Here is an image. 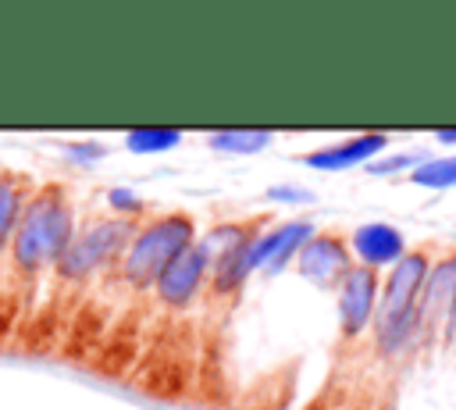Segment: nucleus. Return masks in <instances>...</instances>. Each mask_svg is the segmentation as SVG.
Here are the masks:
<instances>
[{"label":"nucleus","instance_id":"nucleus-1","mask_svg":"<svg viewBox=\"0 0 456 410\" xmlns=\"http://www.w3.org/2000/svg\"><path fill=\"white\" fill-rule=\"evenodd\" d=\"M75 207L68 196V185L43 182L36 185L32 200L21 210V221L14 228L7 264L0 275V342H7L14 332H25L46 282L64 253V246L75 235Z\"/></svg>","mask_w":456,"mask_h":410},{"label":"nucleus","instance_id":"nucleus-2","mask_svg":"<svg viewBox=\"0 0 456 410\" xmlns=\"http://www.w3.org/2000/svg\"><path fill=\"white\" fill-rule=\"evenodd\" d=\"M146 217L150 214H96L75 228V235L64 246V253L46 282V292L25 328L21 342L28 353H46L50 346H64V335H68L75 314L82 310V303L89 299L93 285L125 253V246L132 242V235L139 232V225Z\"/></svg>","mask_w":456,"mask_h":410},{"label":"nucleus","instance_id":"nucleus-3","mask_svg":"<svg viewBox=\"0 0 456 410\" xmlns=\"http://www.w3.org/2000/svg\"><path fill=\"white\" fill-rule=\"evenodd\" d=\"M428 253L424 250H413L406 253L385 289H381V303H378V314H374V328H378V346L381 353H395L399 346H406L420 324V296H424V282H428Z\"/></svg>","mask_w":456,"mask_h":410},{"label":"nucleus","instance_id":"nucleus-4","mask_svg":"<svg viewBox=\"0 0 456 410\" xmlns=\"http://www.w3.org/2000/svg\"><path fill=\"white\" fill-rule=\"evenodd\" d=\"M296 267L306 282L321 285V289H338L342 278L356 267L353 257H349V246L331 235V232H317L299 253H296Z\"/></svg>","mask_w":456,"mask_h":410},{"label":"nucleus","instance_id":"nucleus-5","mask_svg":"<svg viewBox=\"0 0 456 410\" xmlns=\"http://www.w3.org/2000/svg\"><path fill=\"white\" fill-rule=\"evenodd\" d=\"M378 292H381V285H378L374 267L356 264L342 278V285H338V324H342V335L346 339H356L374 321V314H378Z\"/></svg>","mask_w":456,"mask_h":410},{"label":"nucleus","instance_id":"nucleus-6","mask_svg":"<svg viewBox=\"0 0 456 410\" xmlns=\"http://www.w3.org/2000/svg\"><path fill=\"white\" fill-rule=\"evenodd\" d=\"M314 225L310 221H285L271 232H260L253 242V271H267L278 275L289 260H296V253L314 239Z\"/></svg>","mask_w":456,"mask_h":410},{"label":"nucleus","instance_id":"nucleus-7","mask_svg":"<svg viewBox=\"0 0 456 410\" xmlns=\"http://www.w3.org/2000/svg\"><path fill=\"white\" fill-rule=\"evenodd\" d=\"M353 253L363 260V267H385V264H399L406 257V239L395 225H385V221H370V225H360L353 232Z\"/></svg>","mask_w":456,"mask_h":410},{"label":"nucleus","instance_id":"nucleus-8","mask_svg":"<svg viewBox=\"0 0 456 410\" xmlns=\"http://www.w3.org/2000/svg\"><path fill=\"white\" fill-rule=\"evenodd\" d=\"M385 146H388V135L367 132V135H356V139H346V143H335V146H321L314 153H303V164L306 168H317V171H342V168L367 164Z\"/></svg>","mask_w":456,"mask_h":410},{"label":"nucleus","instance_id":"nucleus-9","mask_svg":"<svg viewBox=\"0 0 456 410\" xmlns=\"http://www.w3.org/2000/svg\"><path fill=\"white\" fill-rule=\"evenodd\" d=\"M456 303V253L445 257L438 267L428 271L424 296H420V324H431L438 317H449Z\"/></svg>","mask_w":456,"mask_h":410},{"label":"nucleus","instance_id":"nucleus-10","mask_svg":"<svg viewBox=\"0 0 456 410\" xmlns=\"http://www.w3.org/2000/svg\"><path fill=\"white\" fill-rule=\"evenodd\" d=\"M271 139L274 132L267 128H224V132H210L207 146L217 153H260Z\"/></svg>","mask_w":456,"mask_h":410},{"label":"nucleus","instance_id":"nucleus-11","mask_svg":"<svg viewBox=\"0 0 456 410\" xmlns=\"http://www.w3.org/2000/svg\"><path fill=\"white\" fill-rule=\"evenodd\" d=\"M182 143V132L178 128H135L125 135V146L132 153H164L171 146Z\"/></svg>","mask_w":456,"mask_h":410},{"label":"nucleus","instance_id":"nucleus-12","mask_svg":"<svg viewBox=\"0 0 456 410\" xmlns=\"http://www.w3.org/2000/svg\"><path fill=\"white\" fill-rule=\"evenodd\" d=\"M410 182L428 185V189H456V157L424 160L417 171H410Z\"/></svg>","mask_w":456,"mask_h":410},{"label":"nucleus","instance_id":"nucleus-13","mask_svg":"<svg viewBox=\"0 0 456 410\" xmlns=\"http://www.w3.org/2000/svg\"><path fill=\"white\" fill-rule=\"evenodd\" d=\"M420 164H424L420 153H392V157H385V160H370L367 171H370V175H392V171H403V168L417 171Z\"/></svg>","mask_w":456,"mask_h":410},{"label":"nucleus","instance_id":"nucleus-14","mask_svg":"<svg viewBox=\"0 0 456 410\" xmlns=\"http://www.w3.org/2000/svg\"><path fill=\"white\" fill-rule=\"evenodd\" d=\"M267 196L271 200H292V203H310L314 200L310 189H296V185H274V189H267Z\"/></svg>","mask_w":456,"mask_h":410},{"label":"nucleus","instance_id":"nucleus-15","mask_svg":"<svg viewBox=\"0 0 456 410\" xmlns=\"http://www.w3.org/2000/svg\"><path fill=\"white\" fill-rule=\"evenodd\" d=\"M435 139H438V143H445V146H452V143H456V128H438V132H435Z\"/></svg>","mask_w":456,"mask_h":410},{"label":"nucleus","instance_id":"nucleus-16","mask_svg":"<svg viewBox=\"0 0 456 410\" xmlns=\"http://www.w3.org/2000/svg\"><path fill=\"white\" fill-rule=\"evenodd\" d=\"M449 332L456 335V303H452V310H449Z\"/></svg>","mask_w":456,"mask_h":410}]
</instances>
